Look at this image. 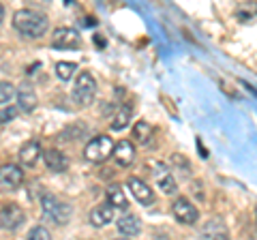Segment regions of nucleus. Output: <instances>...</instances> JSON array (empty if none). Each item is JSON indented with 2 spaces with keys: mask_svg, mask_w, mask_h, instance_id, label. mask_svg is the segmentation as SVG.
<instances>
[{
  "mask_svg": "<svg viewBox=\"0 0 257 240\" xmlns=\"http://www.w3.org/2000/svg\"><path fill=\"white\" fill-rule=\"evenodd\" d=\"M13 26L24 37L39 39V37L45 35L50 22H47L41 13H37L32 9H20V11H15V15H13Z\"/></svg>",
  "mask_w": 257,
  "mask_h": 240,
  "instance_id": "f257e3e1",
  "label": "nucleus"
},
{
  "mask_svg": "<svg viewBox=\"0 0 257 240\" xmlns=\"http://www.w3.org/2000/svg\"><path fill=\"white\" fill-rule=\"evenodd\" d=\"M41 208H43V219L54 221L58 225H67L71 221V206L67 202H60L58 197H54L52 193H45L41 197Z\"/></svg>",
  "mask_w": 257,
  "mask_h": 240,
  "instance_id": "f03ea898",
  "label": "nucleus"
},
{
  "mask_svg": "<svg viewBox=\"0 0 257 240\" xmlns=\"http://www.w3.org/2000/svg\"><path fill=\"white\" fill-rule=\"evenodd\" d=\"M94 94H96L94 77L88 73V71H82V73L77 75V82H75V88H73V101L77 103V105L88 107L94 101Z\"/></svg>",
  "mask_w": 257,
  "mask_h": 240,
  "instance_id": "7ed1b4c3",
  "label": "nucleus"
},
{
  "mask_svg": "<svg viewBox=\"0 0 257 240\" xmlns=\"http://www.w3.org/2000/svg\"><path fill=\"white\" fill-rule=\"evenodd\" d=\"M111 150H114V144H111L109 135H96L94 140L88 142L84 155H86L88 161H92V163H103L105 159H109Z\"/></svg>",
  "mask_w": 257,
  "mask_h": 240,
  "instance_id": "20e7f679",
  "label": "nucleus"
},
{
  "mask_svg": "<svg viewBox=\"0 0 257 240\" xmlns=\"http://www.w3.org/2000/svg\"><path fill=\"white\" fill-rule=\"evenodd\" d=\"M24 182V172L20 165L5 163L0 165V189L3 191H15Z\"/></svg>",
  "mask_w": 257,
  "mask_h": 240,
  "instance_id": "39448f33",
  "label": "nucleus"
},
{
  "mask_svg": "<svg viewBox=\"0 0 257 240\" xmlns=\"http://www.w3.org/2000/svg\"><path fill=\"white\" fill-rule=\"evenodd\" d=\"M26 221V212L18 204H5L0 208V225L5 229H18Z\"/></svg>",
  "mask_w": 257,
  "mask_h": 240,
  "instance_id": "423d86ee",
  "label": "nucleus"
},
{
  "mask_svg": "<svg viewBox=\"0 0 257 240\" xmlns=\"http://www.w3.org/2000/svg\"><path fill=\"white\" fill-rule=\"evenodd\" d=\"M79 43H82V39H79V33L75 28H58L52 39V47L56 50H77Z\"/></svg>",
  "mask_w": 257,
  "mask_h": 240,
  "instance_id": "0eeeda50",
  "label": "nucleus"
},
{
  "mask_svg": "<svg viewBox=\"0 0 257 240\" xmlns=\"http://www.w3.org/2000/svg\"><path fill=\"white\" fill-rule=\"evenodd\" d=\"M172 212H174L176 221L184 223V225H193V223H197V217H199L197 208L193 206L187 197H178V199H176L174 206H172Z\"/></svg>",
  "mask_w": 257,
  "mask_h": 240,
  "instance_id": "6e6552de",
  "label": "nucleus"
},
{
  "mask_svg": "<svg viewBox=\"0 0 257 240\" xmlns=\"http://www.w3.org/2000/svg\"><path fill=\"white\" fill-rule=\"evenodd\" d=\"M126 185H128V191H131L133 197L138 199L140 204H144V206L155 204V191H152L144 180H140V178H128Z\"/></svg>",
  "mask_w": 257,
  "mask_h": 240,
  "instance_id": "1a4fd4ad",
  "label": "nucleus"
},
{
  "mask_svg": "<svg viewBox=\"0 0 257 240\" xmlns=\"http://www.w3.org/2000/svg\"><path fill=\"white\" fill-rule=\"evenodd\" d=\"M111 153H114L116 163H118V165H122V167L133 165V163H135V157H138V153H135V146H133V144L128 142V140L118 142Z\"/></svg>",
  "mask_w": 257,
  "mask_h": 240,
  "instance_id": "9d476101",
  "label": "nucleus"
},
{
  "mask_svg": "<svg viewBox=\"0 0 257 240\" xmlns=\"http://www.w3.org/2000/svg\"><path fill=\"white\" fill-rule=\"evenodd\" d=\"M18 94V105L22 111H26V114H30V111H35L37 105H39V99H37V92L35 88H32L30 84H24L20 86V90L15 92Z\"/></svg>",
  "mask_w": 257,
  "mask_h": 240,
  "instance_id": "9b49d317",
  "label": "nucleus"
},
{
  "mask_svg": "<svg viewBox=\"0 0 257 240\" xmlns=\"http://www.w3.org/2000/svg\"><path fill=\"white\" fill-rule=\"evenodd\" d=\"M118 231L124 238L131 240L133 236L142 234V219L138 214H122V217L118 219Z\"/></svg>",
  "mask_w": 257,
  "mask_h": 240,
  "instance_id": "f8f14e48",
  "label": "nucleus"
},
{
  "mask_svg": "<svg viewBox=\"0 0 257 240\" xmlns=\"http://www.w3.org/2000/svg\"><path fill=\"white\" fill-rule=\"evenodd\" d=\"M43 161H45V165H47V170H52V172H56V174H60V172H64V170L69 167V159L64 157L60 150H56V148L43 150Z\"/></svg>",
  "mask_w": 257,
  "mask_h": 240,
  "instance_id": "ddd939ff",
  "label": "nucleus"
},
{
  "mask_svg": "<svg viewBox=\"0 0 257 240\" xmlns=\"http://www.w3.org/2000/svg\"><path fill=\"white\" fill-rule=\"evenodd\" d=\"M111 219H114V208H111L109 204L96 206V208H92V212H90V223L94 227H105V225L111 223Z\"/></svg>",
  "mask_w": 257,
  "mask_h": 240,
  "instance_id": "4468645a",
  "label": "nucleus"
},
{
  "mask_svg": "<svg viewBox=\"0 0 257 240\" xmlns=\"http://www.w3.org/2000/svg\"><path fill=\"white\" fill-rule=\"evenodd\" d=\"M41 157V144H39L37 140H30V142H26L24 146L20 148V161L24 163V165H28V167H32L37 163V159Z\"/></svg>",
  "mask_w": 257,
  "mask_h": 240,
  "instance_id": "2eb2a0df",
  "label": "nucleus"
},
{
  "mask_svg": "<svg viewBox=\"0 0 257 240\" xmlns=\"http://www.w3.org/2000/svg\"><path fill=\"white\" fill-rule=\"evenodd\" d=\"M199 240H229V236H227V229H225L223 221H208L202 229Z\"/></svg>",
  "mask_w": 257,
  "mask_h": 240,
  "instance_id": "dca6fc26",
  "label": "nucleus"
},
{
  "mask_svg": "<svg viewBox=\"0 0 257 240\" xmlns=\"http://www.w3.org/2000/svg\"><path fill=\"white\" fill-rule=\"evenodd\" d=\"M107 199H109V206L111 208H128V199L124 195V191L120 185H109L107 187Z\"/></svg>",
  "mask_w": 257,
  "mask_h": 240,
  "instance_id": "f3484780",
  "label": "nucleus"
},
{
  "mask_svg": "<svg viewBox=\"0 0 257 240\" xmlns=\"http://www.w3.org/2000/svg\"><path fill=\"white\" fill-rule=\"evenodd\" d=\"M131 114H133L131 105H122V107H120L116 118L111 120V131H122L124 127L128 125V120H131Z\"/></svg>",
  "mask_w": 257,
  "mask_h": 240,
  "instance_id": "a211bd4d",
  "label": "nucleus"
},
{
  "mask_svg": "<svg viewBox=\"0 0 257 240\" xmlns=\"http://www.w3.org/2000/svg\"><path fill=\"white\" fill-rule=\"evenodd\" d=\"M75 71H77L75 62H58V65H56V75H58L60 82H69Z\"/></svg>",
  "mask_w": 257,
  "mask_h": 240,
  "instance_id": "6ab92c4d",
  "label": "nucleus"
},
{
  "mask_svg": "<svg viewBox=\"0 0 257 240\" xmlns=\"http://www.w3.org/2000/svg\"><path fill=\"white\" fill-rule=\"evenodd\" d=\"M148 135H150V125L146 123V120H140V123H135V127H133V140L146 144L148 142Z\"/></svg>",
  "mask_w": 257,
  "mask_h": 240,
  "instance_id": "aec40b11",
  "label": "nucleus"
},
{
  "mask_svg": "<svg viewBox=\"0 0 257 240\" xmlns=\"http://www.w3.org/2000/svg\"><path fill=\"white\" fill-rule=\"evenodd\" d=\"M159 189L163 191V193H167V195L174 193L176 191V180L172 178V174L163 172V176H159Z\"/></svg>",
  "mask_w": 257,
  "mask_h": 240,
  "instance_id": "412c9836",
  "label": "nucleus"
},
{
  "mask_svg": "<svg viewBox=\"0 0 257 240\" xmlns=\"http://www.w3.org/2000/svg\"><path fill=\"white\" fill-rule=\"evenodd\" d=\"M13 97H15V86L9 82H0V105L9 103Z\"/></svg>",
  "mask_w": 257,
  "mask_h": 240,
  "instance_id": "4be33fe9",
  "label": "nucleus"
},
{
  "mask_svg": "<svg viewBox=\"0 0 257 240\" xmlns=\"http://www.w3.org/2000/svg\"><path fill=\"white\" fill-rule=\"evenodd\" d=\"M28 240H52V234H50V229H47V227L37 225V227L30 229Z\"/></svg>",
  "mask_w": 257,
  "mask_h": 240,
  "instance_id": "5701e85b",
  "label": "nucleus"
},
{
  "mask_svg": "<svg viewBox=\"0 0 257 240\" xmlns=\"http://www.w3.org/2000/svg\"><path fill=\"white\" fill-rule=\"evenodd\" d=\"M15 116H18V109H15V107H5V109H0V125L9 123V120H13Z\"/></svg>",
  "mask_w": 257,
  "mask_h": 240,
  "instance_id": "b1692460",
  "label": "nucleus"
},
{
  "mask_svg": "<svg viewBox=\"0 0 257 240\" xmlns=\"http://www.w3.org/2000/svg\"><path fill=\"white\" fill-rule=\"evenodd\" d=\"M3 20H5V7L0 5V24H3Z\"/></svg>",
  "mask_w": 257,
  "mask_h": 240,
  "instance_id": "393cba45",
  "label": "nucleus"
},
{
  "mask_svg": "<svg viewBox=\"0 0 257 240\" xmlns=\"http://www.w3.org/2000/svg\"><path fill=\"white\" fill-rule=\"evenodd\" d=\"M114 240H128V238H114Z\"/></svg>",
  "mask_w": 257,
  "mask_h": 240,
  "instance_id": "a878e982",
  "label": "nucleus"
}]
</instances>
